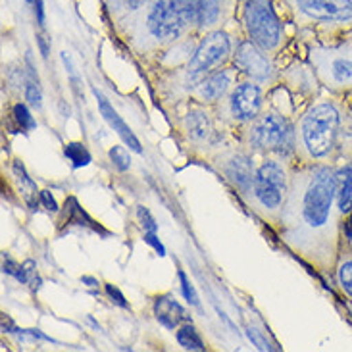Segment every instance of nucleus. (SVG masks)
<instances>
[{
  "label": "nucleus",
  "mask_w": 352,
  "mask_h": 352,
  "mask_svg": "<svg viewBox=\"0 0 352 352\" xmlns=\"http://www.w3.org/2000/svg\"><path fill=\"white\" fill-rule=\"evenodd\" d=\"M344 218L335 199V166L295 164L276 233L283 247L322 276L333 277Z\"/></svg>",
  "instance_id": "obj_1"
},
{
  "label": "nucleus",
  "mask_w": 352,
  "mask_h": 352,
  "mask_svg": "<svg viewBox=\"0 0 352 352\" xmlns=\"http://www.w3.org/2000/svg\"><path fill=\"white\" fill-rule=\"evenodd\" d=\"M351 156V98L322 89L295 118V164L335 166Z\"/></svg>",
  "instance_id": "obj_2"
},
{
  "label": "nucleus",
  "mask_w": 352,
  "mask_h": 352,
  "mask_svg": "<svg viewBox=\"0 0 352 352\" xmlns=\"http://www.w3.org/2000/svg\"><path fill=\"white\" fill-rule=\"evenodd\" d=\"M241 37H243V33L239 29V23L202 35L195 54L183 66L177 69L156 74L153 81V91L158 104L162 106L168 114H173L177 108L189 102L190 93L212 72L231 64L233 52H235Z\"/></svg>",
  "instance_id": "obj_3"
},
{
  "label": "nucleus",
  "mask_w": 352,
  "mask_h": 352,
  "mask_svg": "<svg viewBox=\"0 0 352 352\" xmlns=\"http://www.w3.org/2000/svg\"><path fill=\"white\" fill-rule=\"evenodd\" d=\"M190 35H197V25L187 0H151L118 33L129 52L148 64Z\"/></svg>",
  "instance_id": "obj_4"
},
{
  "label": "nucleus",
  "mask_w": 352,
  "mask_h": 352,
  "mask_svg": "<svg viewBox=\"0 0 352 352\" xmlns=\"http://www.w3.org/2000/svg\"><path fill=\"white\" fill-rule=\"evenodd\" d=\"M300 43H333L352 33V0H281Z\"/></svg>",
  "instance_id": "obj_5"
},
{
  "label": "nucleus",
  "mask_w": 352,
  "mask_h": 352,
  "mask_svg": "<svg viewBox=\"0 0 352 352\" xmlns=\"http://www.w3.org/2000/svg\"><path fill=\"white\" fill-rule=\"evenodd\" d=\"M170 116L181 146L200 162H208L219 148L237 139L235 131L219 120L214 106L189 100Z\"/></svg>",
  "instance_id": "obj_6"
},
{
  "label": "nucleus",
  "mask_w": 352,
  "mask_h": 352,
  "mask_svg": "<svg viewBox=\"0 0 352 352\" xmlns=\"http://www.w3.org/2000/svg\"><path fill=\"white\" fill-rule=\"evenodd\" d=\"M235 135L239 143L256 158L277 156L295 162V116L279 110L272 102Z\"/></svg>",
  "instance_id": "obj_7"
},
{
  "label": "nucleus",
  "mask_w": 352,
  "mask_h": 352,
  "mask_svg": "<svg viewBox=\"0 0 352 352\" xmlns=\"http://www.w3.org/2000/svg\"><path fill=\"white\" fill-rule=\"evenodd\" d=\"M293 168L295 162L277 156H266L258 160L252 190L245 204L270 228L276 229L281 219L291 190Z\"/></svg>",
  "instance_id": "obj_8"
},
{
  "label": "nucleus",
  "mask_w": 352,
  "mask_h": 352,
  "mask_svg": "<svg viewBox=\"0 0 352 352\" xmlns=\"http://www.w3.org/2000/svg\"><path fill=\"white\" fill-rule=\"evenodd\" d=\"M237 23L243 37L274 58L283 56L293 41L276 0H239Z\"/></svg>",
  "instance_id": "obj_9"
},
{
  "label": "nucleus",
  "mask_w": 352,
  "mask_h": 352,
  "mask_svg": "<svg viewBox=\"0 0 352 352\" xmlns=\"http://www.w3.org/2000/svg\"><path fill=\"white\" fill-rule=\"evenodd\" d=\"M305 58L325 91L352 98V33L333 43H305Z\"/></svg>",
  "instance_id": "obj_10"
},
{
  "label": "nucleus",
  "mask_w": 352,
  "mask_h": 352,
  "mask_svg": "<svg viewBox=\"0 0 352 352\" xmlns=\"http://www.w3.org/2000/svg\"><path fill=\"white\" fill-rule=\"evenodd\" d=\"M267 93L270 91L266 87L241 77L228 96L216 106V114L223 124L237 133V129L252 122L266 108Z\"/></svg>",
  "instance_id": "obj_11"
},
{
  "label": "nucleus",
  "mask_w": 352,
  "mask_h": 352,
  "mask_svg": "<svg viewBox=\"0 0 352 352\" xmlns=\"http://www.w3.org/2000/svg\"><path fill=\"white\" fill-rule=\"evenodd\" d=\"M258 160L260 158H256L235 139L226 144L223 148H219L218 153L210 158L208 164L228 181L229 187L239 195V199L247 202L248 195L252 190Z\"/></svg>",
  "instance_id": "obj_12"
},
{
  "label": "nucleus",
  "mask_w": 352,
  "mask_h": 352,
  "mask_svg": "<svg viewBox=\"0 0 352 352\" xmlns=\"http://www.w3.org/2000/svg\"><path fill=\"white\" fill-rule=\"evenodd\" d=\"M231 64L237 67L241 77L250 79V81H254L258 85L266 87L267 91H272L274 87L279 85L281 67H283L285 62L281 64L279 58L270 56L262 48H258L254 43L241 37L237 48L233 52Z\"/></svg>",
  "instance_id": "obj_13"
},
{
  "label": "nucleus",
  "mask_w": 352,
  "mask_h": 352,
  "mask_svg": "<svg viewBox=\"0 0 352 352\" xmlns=\"http://www.w3.org/2000/svg\"><path fill=\"white\" fill-rule=\"evenodd\" d=\"M279 85L285 87L287 93L295 100L298 112L322 93V85L316 76L314 67L310 66V62L306 58L298 56L291 58L289 62L283 64Z\"/></svg>",
  "instance_id": "obj_14"
},
{
  "label": "nucleus",
  "mask_w": 352,
  "mask_h": 352,
  "mask_svg": "<svg viewBox=\"0 0 352 352\" xmlns=\"http://www.w3.org/2000/svg\"><path fill=\"white\" fill-rule=\"evenodd\" d=\"M187 6L199 37L237 23L239 0H187Z\"/></svg>",
  "instance_id": "obj_15"
},
{
  "label": "nucleus",
  "mask_w": 352,
  "mask_h": 352,
  "mask_svg": "<svg viewBox=\"0 0 352 352\" xmlns=\"http://www.w3.org/2000/svg\"><path fill=\"white\" fill-rule=\"evenodd\" d=\"M241 79V74L233 64L218 67L216 72H212L202 83H200L192 93H190L189 100L200 102L206 106H216L228 96V93L233 89V85Z\"/></svg>",
  "instance_id": "obj_16"
},
{
  "label": "nucleus",
  "mask_w": 352,
  "mask_h": 352,
  "mask_svg": "<svg viewBox=\"0 0 352 352\" xmlns=\"http://www.w3.org/2000/svg\"><path fill=\"white\" fill-rule=\"evenodd\" d=\"M199 35H190V37L183 38L177 45L170 47L166 52H162L158 58H154L151 62V66L156 69V74H162V72H170V69H177L181 67L187 60H189L195 50L199 47Z\"/></svg>",
  "instance_id": "obj_17"
},
{
  "label": "nucleus",
  "mask_w": 352,
  "mask_h": 352,
  "mask_svg": "<svg viewBox=\"0 0 352 352\" xmlns=\"http://www.w3.org/2000/svg\"><path fill=\"white\" fill-rule=\"evenodd\" d=\"M335 199L341 216L352 212V156L335 164Z\"/></svg>",
  "instance_id": "obj_18"
},
{
  "label": "nucleus",
  "mask_w": 352,
  "mask_h": 352,
  "mask_svg": "<svg viewBox=\"0 0 352 352\" xmlns=\"http://www.w3.org/2000/svg\"><path fill=\"white\" fill-rule=\"evenodd\" d=\"M93 93H95L96 96V102H98V108H100V114H102V118H104L106 122H108V125L114 129L116 133L120 135V139L124 141L131 151H135V153H143V148H141V143H139V139L135 137V133L131 131V127L125 124L124 120H122V116L118 114L114 110V106L110 104L108 100H106L104 96L100 95L96 89H93Z\"/></svg>",
  "instance_id": "obj_19"
},
{
  "label": "nucleus",
  "mask_w": 352,
  "mask_h": 352,
  "mask_svg": "<svg viewBox=\"0 0 352 352\" xmlns=\"http://www.w3.org/2000/svg\"><path fill=\"white\" fill-rule=\"evenodd\" d=\"M151 0H104V8L108 18H110V23L114 28L116 35L120 31H124V28L131 21V19L143 12L146 8Z\"/></svg>",
  "instance_id": "obj_20"
},
{
  "label": "nucleus",
  "mask_w": 352,
  "mask_h": 352,
  "mask_svg": "<svg viewBox=\"0 0 352 352\" xmlns=\"http://www.w3.org/2000/svg\"><path fill=\"white\" fill-rule=\"evenodd\" d=\"M154 316L168 329H177L181 324H187L189 322L187 310L177 300L170 298V296H160L156 300V305H154Z\"/></svg>",
  "instance_id": "obj_21"
},
{
  "label": "nucleus",
  "mask_w": 352,
  "mask_h": 352,
  "mask_svg": "<svg viewBox=\"0 0 352 352\" xmlns=\"http://www.w3.org/2000/svg\"><path fill=\"white\" fill-rule=\"evenodd\" d=\"M333 281L346 298H352V245L343 243L333 270Z\"/></svg>",
  "instance_id": "obj_22"
},
{
  "label": "nucleus",
  "mask_w": 352,
  "mask_h": 352,
  "mask_svg": "<svg viewBox=\"0 0 352 352\" xmlns=\"http://www.w3.org/2000/svg\"><path fill=\"white\" fill-rule=\"evenodd\" d=\"M175 339H177V343H179L185 351H204V341H202V337H200L199 329L190 324V322L179 325V327L175 329Z\"/></svg>",
  "instance_id": "obj_23"
},
{
  "label": "nucleus",
  "mask_w": 352,
  "mask_h": 352,
  "mask_svg": "<svg viewBox=\"0 0 352 352\" xmlns=\"http://www.w3.org/2000/svg\"><path fill=\"white\" fill-rule=\"evenodd\" d=\"M14 175H16V179H18V187L21 190V197L23 200L28 202L29 206H35V200L41 197V192L35 187V183L29 179L28 173L23 170V166L19 162H14Z\"/></svg>",
  "instance_id": "obj_24"
},
{
  "label": "nucleus",
  "mask_w": 352,
  "mask_h": 352,
  "mask_svg": "<svg viewBox=\"0 0 352 352\" xmlns=\"http://www.w3.org/2000/svg\"><path fill=\"white\" fill-rule=\"evenodd\" d=\"M66 156L74 162V168H81L91 162V156L87 153V148L79 143L66 144Z\"/></svg>",
  "instance_id": "obj_25"
},
{
  "label": "nucleus",
  "mask_w": 352,
  "mask_h": 352,
  "mask_svg": "<svg viewBox=\"0 0 352 352\" xmlns=\"http://www.w3.org/2000/svg\"><path fill=\"white\" fill-rule=\"evenodd\" d=\"M12 114H14V120L18 122V125L21 127V131H29V129H33L35 127V120H33V116L29 114L28 106L23 104V102H16L14 108H12Z\"/></svg>",
  "instance_id": "obj_26"
},
{
  "label": "nucleus",
  "mask_w": 352,
  "mask_h": 352,
  "mask_svg": "<svg viewBox=\"0 0 352 352\" xmlns=\"http://www.w3.org/2000/svg\"><path fill=\"white\" fill-rule=\"evenodd\" d=\"M108 156H110L112 164H114L120 172H127V170L131 168V158H129V153H127V148L122 146V144L112 146V148H110V153H108Z\"/></svg>",
  "instance_id": "obj_27"
},
{
  "label": "nucleus",
  "mask_w": 352,
  "mask_h": 352,
  "mask_svg": "<svg viewBox=\"0 0 352 352\" xmlns=\"http://www.w3.org/2000/svg\"><path fill=\"white\" fill-rule=\"evenodd\" d=\"M23 95H25V100H28L33 108H41V106H43V96H41V91H38V87L35 85V83H28Z\"/></svg>",
  "instance_id": "obj_28"
},
{
  "label": "nucleus",
  "mask_w": 352,
  "mask_h": 352,
  "mask_svg": "<svg viewBox=\"0 0 352 352\" xmlns=\"http://www.w3.org/2000/svg\"><path fill=\"white\" fill-rule=\"evenodd\" d=\"M137 216H139V221L143 223L144 231H156V223H154V219L153 216H151L148 208H144V206H137Z\"/></svg>",
  "instance_id": "obj_29"
},
{
  "label": "nucleus",
  "mask_w": 352,
  "mask_h": 352,
  "mask_svg": "<svg viewBox=\"0 0 352 352\" xmlns=\"http://www.w3.org/2000/svg\"><path fill=\"white\" fill-rule=\"evenodd\" d=\"M179 279H181V287H183V293H185V298L189 300L190 305H199V298H197V295H195V289L190 287V281L187 279V276L183 274V272H179Z\"/></svg>",
  "instance_id": "obj_30"
},
{
  "label": "nucleus",
  "mask_w": 352,
  "mask_h": 352,
  "mask_svg": "<svg viewBox=\"0 0 352 352\" xmlns=\"http://www.w3.org/2000/svg\"><path fill=\"white\" fill-rule=\"evenodd\" d=\"M247 333H248V339L256 344V349H260V351H272V349H274V346H270V343H267L266 339H262V337H260V333H258L254 327H248Z\"/></svg>",
  "instance_id": "obj_31"
},
{
  "label": "nucleus",
  "mask_w": 352,
  "mask_h": 352,
  "mask_svg": "<svg viewBox=\"0 0 352 352\" xmlns=\"http://www.w3.org/2000/svg\"><path fill=\"white\" fill-rule=\"evenodd\" d=\"M33 12H35V18L41 28H45V6H43V0H35L33 2Z\"/></svg>",
  "instance_id": "obj_32"
},
{
  "label": "nucleus",
  "mask_w": 352,
  "mask_h": 352,
  "mask_svg": "<svg viewBox=\"0 0 352 352\" xmlns=\"http://www.w3.org/2000/svg\"><path fill=\"white\" fill-rule=\"evenodd\" d=\"M38 199L43 200V204H45V208L47 210H52V212L58 210L56 200L50 197V192H48V190H41V197H38Z\"/></svg>",
  "instance_id": "obj_33"
},
{
  "label": "nucleus",
  "mask_w": 352,
  "mask_h": 352,
  "mask_svg": "<svg viewBox=\"0 0 352 352\" xmlns=\"http://www.w3.org/2000/svg\"><path fill=\"white\" fill-rule=\"evenodd\" d=\"M106 291H108V295L112 296V298L116 296V302H118V305L127 306V302H125V298L122 296V293H120V291H118L114 285H106Z\"/></svg>",
  "instance_id": "obj_34"
},
{
  "label": "nucleus",
  "mask_w": 352,
  "mask_h": 352,
  "mask_svg": "<svg viewBox=\"0 0 352 352\" xmlns=\"http://www.w3.org/2000/svg\"><path fill=\"white\" fill-rule=\"evenodd\" d=\"M144 241H146V243H151V245H154V248H156L160 254H164V247L158 243V241H156V237H154V231H144Z\"/></svg>",
  "instance_id": "obj_35"
},
{
  "label": "nucleus",
  "mask_w": 352,
  "mask_h": 352,
  "mask_svg": "<svg viewBox=\"0 0 352 352\" xmlns=\"http://www.w3.org/2000/svg\"><path fill=\"white\" fill-rule=\"evenodd\" d=\"M37 43H38V47H41V54L47 58L48 56V43H47V38L43 37V35H38Z\"/></svg>",
  "instance_id": "obj_36"
},
{
  "label": "nucleus",
  "mask_w": 352,
  "mask_h": 352,
  "mask_svg": "<svg viewBox=\"0 0 352 352\" xmlns=\"http://www.w3.org/2000/svg\"><path fill=\"white\" fill-rule=\"evenodd\" d=\"M346 308H349V312L352 316V298H346Z\"/></svg>",
  "instance_id": "obj_37"
},
{
  "label": "nucleus",
  "mask_w": 352,
  "mask_h": 352,
  "mask_svg": "<svg viewBox=\"0 0 352 352\" xmlns=\"http://www.w3.org/2000/svg\"><path fill=\"white\" fill-rule=\"evenodd\" d=\"M25 2H28V4H31V6H33V2H35V0H25Z\"/></svg>",
  "instance_id": "obj_38"
},
{
  "label": "nucleus",
  "mask_w": 352,
  "mask_h": 352,
  "mask_svg": "<svg viewBox=\"0 0 352 352\" xmlns=\"http://www.w3.org/2000/svg\"><path fill=\"white\" fill-rule=\"evenodd\" d=\"M351 106H352V98H351Z\"/></svg>",
  "instance_id": "obj_39"
}]
</instances>
